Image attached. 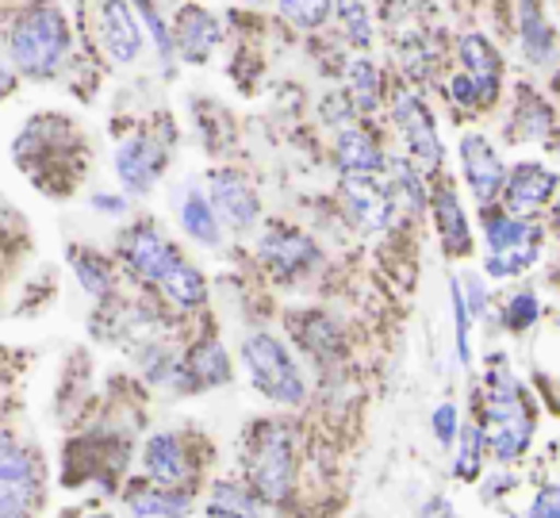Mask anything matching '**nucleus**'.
<instances>
[{
    "label": "nucleus",
    "instance_id": "19",
    "mask_svg": "<svg viewBox=\"0 0 560 518\" xmlns=\"http://www.w3.org/2000/svg\"><path fill=\"white\" fill-rule=\"evenodd\" d=\"M231 380V361L226 349L215 338H203L188 349V357L180 361V392H200V388H219Z\"/></svg>",
    "mask_w": 560,
    "mask_h": 518
},
{
    "label": "nucleus",
    "instance_id": "38",
    "mask_svg": "<svg viewBox=\"0 0 560 518\" xmlns=\"http://www.w3.org/2000/svg\"><path fill=\"white\" fill-rule=\"evenodd\" d=\"M430 426H434V438H438V446H445V449H450L453 441H457V430H460L457 407H453V403H442V407L434 411V418H430Z\"/></svg>",
    "mask_w": 560,
    "mask_h": 518
},
{
    "label": "nucleus",
    "instance_id": "43",
    "mask_svg": "<svg viewBox=\"0 0 560 518\" xmlns=\"http://www.w3.org/2000/svg\"><path fill=\"white\" fill-rule=\"evenodd\" d=\"M12 85H16V73H12L9 66H0V101L12 93Z\"/></svg>",
    "mask_w": 560,
    "mask_h": 518
},
{
    "label": "nucleus",
    "instance_id": "21",
    "mask_svg": "<svg viewBox=\"0 0 560 518\" xmlns=\"http://www.w3.org/2000/svg\"><path fill=\"white\" fill-rule=\"evenodd\" d=\"M518 43L529 66H549L557 55V39L537 0H518Z\"/></svg>",
    "mask_w": 560,
    "mask_h": 518
},
{
    "label": "nucleus",
    "instance_id": "11",
    "mask_svg": "<svg viewBox=\"0 0 560 518\" xmlns=\"http://www.w3.org/2000/svg\"><path fill=\"white\" fill-rule=\"evenodd\" d=\"M208 204L215 216H223L234 231H254L261 219V200H257L254 185L242 177L238 170H215L208 177Z\"/></svg>",
    "mask_w": 560,
    "mask_h": 518
},
{
    "label": "nucleus",
    "instance_id": "23",
    "mask_svg": "<svg viewBox=\"0 0 560 518\" xmlns=\"http://www.w3.org/2000/svg\"><path fill=\"white\" fill-rule=\"evenodd\" d=\"M296 338L319 365L342 357V326L323 311H307V315L296 319Z\"/></svg>",
    "mask_w": 560,
    "mask_h": 518
},
{
    "label": "nucleus",
    "instance_id": "20",
    "mask_svg": "<svg viewBox=\"0 0 560 518\" xmlns=\"http://www.w3.org/2000/svg\"><path fill=\"white\" fill-rule=\"evenodd\" d=\"M335 158H338V170L346 177H376L384 170V150L381 142L373 139L369 131L361 127H338L335 135Z\"/></svg>",
    "mask_w": 560,
    "mask_h": 518
},
{
    "label": "nucleus",
    "instance_id": "3",
    "mask_svg": "<svg viewBox=\"0 0 560 518\" xmlns=\"http://www.w3.org/2000/svg\"><path fill=\"white\" fill-rule=\"evenodd\" d=\"M242 365H246V377L265 400L280 403V407H300L307 400V380L300 372L296 357L277 334L254 331L242 342Z\"/></svg>",
    "mask_w": 560,
    "mask_h": 518
},
{
    "label": "nucleus",
    "instance_id": "6",
    "mask_svg": "<svg viewBox=\"0 0 560 518\" xmlns=\"http://www.w3.org/2000/svg\"><path fill=\"white\" fill-rule=\"evenodd\" d=\"M93 39L116 66L139 62L147 32L131 0H93Z\"/></svg>",
    "mask_w": 560,
    "mask_h": 518
},
{
    "label": "nucleus",
    "instance_id": "22",
    "mask_svg": "<svg viewBox=\"0 0 560 518\" xmlns=\"http://www.w3.org/2000/svg\"><path fill=\"white\" fill-rule=\"evenodd\" d=\"M177 219L185 227V234L200 246H219L223 231H219V216L211 211L208 196L200 193L196 185H185L177 193Z\"/></svg>",
    "mask_w": 560,
    "mask_h": 518
},
{
    "label": "nucleus",
    "instance_id": "34",
    "mask_svg": "<svg viewBox=\"0 0 560 518\" xmlns=\"http://www.w3.org/2000/svg\"><path fill=\"white\" fill-rule=\"evenodd\" d=\"M280 16L300 32H319L335 16V0H280Z\"/></svg>",
    "mask_w": 560,
    "mask_h": 518
},
{
    "label": "nucleus",
    "instance_id": "2",
    "mask_svg": "<svg viewBox=\"0 0 560 518\" xmlns=\"http://www.w3.org/2000/svg\"><path fill=\"white\" fill-rule=\"evenodd\" d=\"M488 418H483V449L495 461L511 464L534 441V407L526 403V392L518 388V380L511 377L503 357H495L488 369Z\"/></svg>",
    "mask_w": 560,
    "mask_h": 518
},
{
    "label": "nucleus",
    "instance_id": "12",
    "mask_svg": "<svg viewBox=\"0 0 560 518\" xmlns=\"http://www.w3.org/2000/svg\"><path fill=\"white\" fill-rule=\"evenodd\" d=\"M460 173L468 181V193L491 208L499 200V188H503V177H506V165L499 158V150L491 147L483 135H465L460 139Z\"/></svg>",
    "mask_w": 560,
    "mask_h": 518
},
{
    "label": "nucleus",
    "instance_id": "31",
    "mask_svg": "<svg viewBox=\"0 0 560 518\" xmlns=\"http://www.w3.org/2000/svg\"><path fill=\"white\" fill-rule=\"evenodd\" d=\"M338 9V24H342V35L350 47L369 50L376 39V24H373V9L369 0H335Z\"/></svg>",
    "mask_w": 560,
    "mask_h": 518
},
{
    "label": "nucleus",
    "instance_id": "45",
    "mask_svg": "<svg viewBox=\"0 0 560 518\" xmlns=\"http://www.w3.org/2000/svg\"><path fill=\"white\" fill-rule=\"evenodd\" d=\"M404 4H427V0H404Z\"/></svg>",
    "mask_w": 560,
    "mask_h": 518
},
{
    "label": "nucleus",
    "instance_id": "7",
    "mask_svg": "<svg viewBox=\"0 0 560 518\" xmlns=\"http://www.w3.org/2000/svg\"><path fill=\"white\" fill-rule=\"evenodd\" d=\"M392 124H396L399 139H404L407 154L415 162H422L427 170H442V139H438V124L430 116V108L411 93L407 85H399L392 93Z\"/></svg>",
    "mask_w": 560,
    "mask_h": 518
},
{
    "label": "nucleus",
    "instance_id": "28",
    "mask_svg": "<svg viewBox=\"0 0 560 518\" xmlns=\"http://www.w3.org/2000/svg\"><path fill=\"white\" fill-rule=\"evenodd\" d=\"M208 515L211 518H265V507L249 487L231 484V480H219V484L211 487Z\"/></svg>",
    "mask_w": 560,
    "mask_h": 518
},
{
    "label": "nucleus",
    "instance_id": "46",
    "mask_svg": "<svg viewBox=\"0 0 560 518\" xmlns=\"http://www.w3.org/2000/svg\"><path fill=\"white\" fill-rule=\"evenodd\" d=\"M85 518H112V515H85Z\"/></svg>",
    "mask_w": 560,
    "mask_h": 518
},
{
    "label": "nucleus",
    "instance_id": "36",
    "mask_svg": "<svg viewBox=\"0 0 560 518\" xmlns=\"http://www.w3.org/2000/svg\"><path fill=\"white\" fill-rule=\"evenodd\" d=\"M537 315H541V303H537V292H529V288H518V292H511L503 300V326L514 334L529 331V326L537 323Z\"/></svg>",
    "mask_w": 560,
    "mask_h": 518
},
{
    "label": "nucleus",
    "instance_id": "8",
    "mask_svg": "<svg viewBox=\"0 0 560 518\" xmlns=\"http://www.w3.org/2000/svg\"><path fill=\"white\" fill-rule=\"evenodd\" d=\"M257 257L277 280H300L319 265V246L296 227H269L257 242Z\"/></svg>",
    "mask_w": 560,
    "mask_h": 518
},
{
    "label": "nucleus",
    "instance_id": "9",
    "mask_svg": "<svg viewBox=\"0 0 560 518\" xmlns=\"http://www.w3.org/2000/svg\"><path fill=\"white\" fill-rule=\"evenodd\" d=\"M124 262L139 280L162 288V280L170 277L185 257L177 254V246H173L158 227L142 223V227H135V231L124 234Z\"/></svg>",
    "mask_w": 560,
    "mask_h": 518
},
{
    "label": "nucleus",
    "instance_id": "24",
    "mask_svg": "<svg viewBox=\"0 0 560 518\" xmlns=\"http://www.w3.org/2000/svg\"><path fill=\"white\" fill-rule=\"evenodd\" d=\"M127 507L135 518H185L192 510V495L180 487H131L127 492Z\"/></svg>",
    "mask_w": 560,
    "mask_h": 518
},
{
    "label": "nucleus",
    "instance_id": "27",
    "mask_svg": "<svg viewBox=\"0 0 560 518\" xmlns=\"http://www.w3.org/2000/svg\"><path fill=\"white\" fill-rule=\"evenodd\" d=\"M483 239H488V250L499 254V250H514V246H526V242H541L537 227L522 216H511V211H491L488 208V227H483Z\"/></svg>",
    "mask_w": 560,
    "mask_h": 518
},
{
    "label": "nucleus",
    "instance_id": "18",
    "mask_svg": "<svg viewBox=\"0 0 560 518\" xmlns=\"http://www.w3.org/2000/svg\"><path fill=\"white\" fill-rule=\"evenodd\" d=\"M457 55L460 66H465L460 73H468L472 85L480 89V104H495L499 85H503V58H499V50L483 35H460Z\"/></svg>",
    "mask_w": 560,
    "mask_h": 518
},
{
    "label": "nucleus",
    "instance_id": "35",
    "mask_svg": "<svg viewBox=\"0 0 560 518\" xmlns=\"http://www.w3.org/2000/svg\"><path fill=\"white\" fill-rule=\"evenodd\" d=\"M392 200H399L404 208L422 211L427 204V185H422V170H415L411 162H396L392 165V185H388Z\"/></svg>",
    "mask_w": 560,
    "mask_h": 518
},
{
    "label": "nucleus",
    "instance_id": "10",
    "mask_svg": "<svg viewBox=\"0 0 560 518\" xmlns=\"http://www.w3.org/2000/svg\"><path fill=\"white\" fill-rule=\"evenodd\" d=\"M165 173V150L154 135H127L116 147V177L131 196H147Z\"/></svg>",
    "mask_w": 560,
    "mask_h": 518
},
{
    "label": "nucleus",
    "instance_id": "17",
    "mask_svg": "<svg viewBox=\"0 0 560 518\" xmlns=\"http://www.w3.org/2000/svg\"><path fill=\"white\" fill-rule=\"evenodd\" d=\"M427 204L434 211V227H438V242L450 257H468L472 250V231H468V216L460 208L457 193L450 185H438L434 193H427Z\"/></svg>",
    "mask_w": 560,
    "mask_h": 518
},
{
    "label": "nucleus",
    "instance_id": "4",
    "mask_svg": "<svg viewBox=\"0 0 560 518\" xmlns=\"http://www.w3.org/2000/svg\"><path fill=\"white\" fill-rule=\"evenodd\" d=\"M249 492L261 503H284L296 480V446L284 423H261L249 438L246 453Z\"/></svg>",
    "mask_w": 560,
    "mask_h": 518
},
{
    "label": "nucleus",
    "instance_id": "29",
    "mask_svg": "<svg viewBox=\"0 0 560 518\" xmlns=\"http://www.w3.org/2000/svg\"><path fill=\"white\" fill-rule=\"evenodd\" d=\"M381 70H376L369 58H358V62H350V70H346V101H350V108L358 112H376V104H381Z\"/></svg>",
    "mask_w": 560,
    "mask_h": 518
},
{
    "label": "nucleus",
    "instance_id": "42",
    "mask_svg": "<svg viewBox=\"0 0 560 518\" xmlns=\"http://www.w3.org/2000/svg\"><path fill=\"white\" fill-rule=\"evenodd\" d=\"M422 518H453V507H450V499H430L427 507H422Z\"/></svg>",
    "mask_w": 560,
    "mask_h": 518
},
{
    "label": "nucleus",
    "instance_id": "13",
    "mask_svg": "<svg viewBox=\"0 0 560 518\" xmlns=\"http://www.w3.org/2000/svg\"><path fill=\"white\" fill-rule=\"evenodd\" d=\"M503 204L511 216H534V211H541L545 204L552 200V193H557V173L549 170V165L541 162H522L514 165L511 173L503 177Z\"/></svg>",
    "mask_w": 560,
    "mask_h": 518
},
{
    "label": "nucleus",
    "instance_id": "41",
    "mask_svg": "<svg viewBox=\"0 0 560 518\" xmlns=\"http://www.w3.org/2000/svg\"><path fill=\"white\" fill-rule=\"evenodd\" d=\"M93 208L104 211V216H127V208H131V204H127L124 196H116V193H96Z\"/></svg>",
    "mask_w": 560,
    "mask_h": 518
},
{
    "label": "nucleus",
    "instance_id": "44",
    "mask_svg": "<svg viewBox=\"0 0 560 518\" xmlns=\"http://www.w3.org/2000/svg\"><path fill=\"white\" fill-rule=\"evenodd\" d=\"M246 4H254V9H261V4H269V0H246Z\"/></svg>",
    "mask_w": 560,
    "mask_h": 518
},
{
    "label": "nucleus",
    "instance_id": "26",
    "mask_svg": "<svg viewBox=\"0 0 560 518\" xmlns=\"http://www.w3.org/2000/svg\"><path fill=\"white\" fill-rule=\"evenodd\" d=\"M70 265H73V273H78V285L85 288L93 300H108V296L116 292V273H112V265L104 262L96 250L70 246Z\"/></svg>",
    "mask_w": 560,
    "mask_h": 518
},
{
    "label": "nucleus",
    "instance_id": "15",
    "mask_svg": "<svg viewBox=\"0 0 560 518\" xmlns=\"http://www.w3.org/2000/svg\"><path fill=\"white\" fill-rule=\"evenodd\" d=\"M142 469H147L150 484L158 487H180L192 472V461H188V446L180 434L162 430L147 441L142 449Z\"/></svg>",
    "mask_w": 560,
    "mask_h": 518
},
{
    "label": "nucleus",
    "instance_id": "37",
    "mask_svg": "<svg viewBox=\"0 0 560 518\" xmlns=\"http://www.w3.org/2000/svg\"><path fill=\"white\" fill-rule=\"evenodd\" d=\"M450 303H453V338H457V365L460 369H468L472 365V315H468L465 308V292H460V280H453L450 285Z\"/></svg>",
    "mask_w": 560,
    "mask_h": 518
},
{
    "label": "nucleus",
    "instance_id": "33",
    "mask_svg": "<svg viewBox=\"0 0 560 518\" xmlns=\"http://www.w3.org/2000/svg\"><path fill=\"white\" fill-rule=\"evenodd\" d=\"M457 461H453V476L457 480H480V469H483V434L476 423L460 426L457 430Z\"/></svg>",
    "mask_w": 560,
    "mask_h": 518
},
{
    "label": "nucleus",
    "instance_id": "32",
    "mask_svg": "<svg viewBox=\"0 0 560 518\" xmlns=\"http://www.w3.org/2000/svg\"><path fill=\"white\" fill-rule=\"evenodd\" d=\"M537 250H541V242H526V246L499 250V254H491L488 262H483V273H488L491 280H511V277H518V273L534 269Z\"/></svg>",
    "mask_w": 560,
    "mask_h": 518
},
{
    "label": "nucleus",
    "instance_id": "30",
    "mask_svg": "<svg viewBox=\"0 0 560 518\" xmlns=\"http://www.w3.org/2000/svg\"><path fill=\"white\" fill-rule=\"evenodd\" d=\"M158 292H162L170 303H177V308L192 311V308H200V303L208 300V280H203V273L196 269V265L180 262L177 269L162 280V288H158Z\"/></svg>",
    "mask_w": 560,
    "mask_h": 518
},
{
    "label": "nucleus",
    "instance_id": "40",
    "mask_svg": "<svg viewBox=\"0 0 560 518\" xmlns=\"http://www.w3.org/2000/svg\"><path fill=\"white\" fill-rule=\"evenodd\" d=\"M529 518H560V487L557 484H541L529 503Z\"/></svg>",
    "mask_w": 560,
    "mask_h": 518
},
{
    "label": "nucleus",
    "instance_id": "14",
    "mask_svg": "<svg viewBox=\"0 0 560 518\" xmlns=\"http://www.w3.org/2000/svg\"><path fill=\"white\" fill-rule=\"evenodd\" d=\"M342 208L361 234H381V231H388L396 200H392L388 188H381L373 177H346Z\"/></svg>",
    "mask_w": 560,
    "mask_h": 518
},
{
    "label": "nucleus",
    "instance_id": "39",
    "mask_svg": "<svg viewBox=\"0 0 560 518\" xmlns=\"http://www.w3.org/2000/svg\"><path fill=\"white\" fill-rule=\"evenodd\" d=\"M450 96H453V104H457V108H465V112L480 108V89L472 85V78H468V73H453V78H450Z\"/></svg>",
    "mask_w": 560,
    "mask_h": 518
},
{
    "label": "nucleus",
    "instance_id": "1",
    "mask_svg": "<svg viewBox=\"0 0 560 518\" xmlns=\"http://www.w3.org/2000/svg\"><path fill=\"white\" fill-rule=\"evenodd\" d=\"M73 50V32L66 24L62 9L50 0H35L32 9L16 12L12 24L4 27V55L9 70L24 73L32 81H50Z\"/></svg>",
    "mask_w": 560,
    "mask_h": 518
},
{
    "label": "nucleus",
    "instance_id": "5",
    "mask_svg": "<svg viewBox=\"0 0 560 518\" xmlns=\"http://www.w3.org/2000/svg\"><path fill=\"white\" fill-rule=\"evenodd\" d=\"M43 495V464L20 441L0 434V518H27Z\"/></svg>",
    "mask_w": 560,
    "mask_h": 518
},
{
    "label": "nucleus",
    "instance_id": "25",
    "mask_svg": "<svg viewBox=\"0 0 560 518\" xmlns=\"http://www.w3.org/2000/svg\"><path fill=\"white\" fill-rule=\"evenodd\" d=\"M552 131V108L534 93V89H518V101H514V119L511 135H518L514 142H541Z\"/></svg>",
    "mask_w": 560,
    "mask_h": 518
},
{
    "label": "nucleus",
    "instance_id": "16",
    "mask_svg": "<svg viewBox=\"0 0 560 518\" xmlns=\"http://www.w3.org/2000/svg\"><path fill=\"white\" fill-rule=\"evenodd\" d=\"M170 39H173V55H180L185 62H203L219 47V39H223V27H219V20L208 9L188 4V9H180L177 27H173Z\"/></svg>",
    "mask_w": 560,
    "mask_h": 518
}]
</instances>
